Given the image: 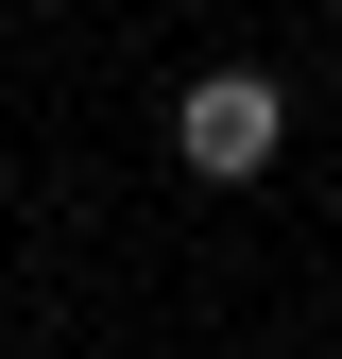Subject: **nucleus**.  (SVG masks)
Masks as SVG:
<instances>
[{"label": "nucleus", "mask_w": 342, "mask_h": 359, "mask_svg": "<svg viewBox=\"0 0 342 359\" xmlns=\"http://www.w3.org/2000/svg\"><path fill=\"white\" fill-rule=\"evenodd\" d=\"M274 137H291V103H274V69H205L189 103H171V154H189L205 189H256V171H274Z\"/></svg>", "instance_id": "nucleus-1"}]
</instances>
